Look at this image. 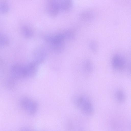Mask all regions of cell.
I'll return each instance as SVG.
<instances>
[{"label":"cell","instance_id":"6da1fadb","mask_svg":"<svg viewBox=\"0 0 131 131\" xmlns=\"http://www.w3.org/2000/svg\"><path fill=\"white\" fill-rule=\"evenodd\" d=\"M74 35L73 31L68 29L54 34L47 35L44 37L53 50L59 52L64 49L66 41L73 39Z\"/></svg>","mask_w":131,"mask_h":131},{"label":"cell","instance_id":"7a4b0ae2","mask_svg":"<svg viewBox=\"0 0 131 131\" xmlns=\"http://www.w3.org/2000/svg\"><path fill=\"white\" fill-rule=\"evenodd\" d=\"M36 71L35 67L31 63L25 65L19 64H14L10 70L13 76L16 78L32 77L35 74Z\"/></svg>","mask_w":131,"mask_h":131},{"label":"cell","instance_id":"3957f363","mask_svg":"<svg viewBox=\"0 0 131 131\" xmlns=\"http://www.w3.org/2000/svg\"><path fill=\"white\" fill-rule=\"evenodd\" d=\"M74 102L77 107L84 114L90 115L93 114V105L90 99L86 96L80 95L75 99Z\"/></svg>","mask_w":131,"mask_h":131},{"label":"cell","instance_id":"277c9868","mask_svg":"<svg viewBox=\"0 0 131 131\" xmlns=\"http://www.w3.org/2000/svg\"><path fill=\"white\" fill-rule=\"evenodd\" d=\"M46 8L48 13L51 16H57L61 12H64L63 0H50L47 2Z\"/></svg>","mask_w":131,"mask_h":131},{"label":"cell","instance_id":"5b68a950","mask_svg":"<svg viewBox=\"0 0 131 131\" xmlns=\"http://www.w3.org/2000/svg\"><path fill=\"white\" fill-rule=\"evenodd\" d=\"M21 108L29 115L33 116L38 110V104L37 102L28 97L22 99L20 102Z\"/></svg>","mask_w":131,"mask_h":131},{"label":"cell","instance_id":"8992f818","mask_svg":"<svg viewBox=\"0 0 131 131\" xmlns=\"http://www.w3.org/2000/svg\"><path fill=\"white\" fill-rule=\"evenodd\" d=\"M111 63L113 68L117 70H123L125 67V62L123 57L119 54H115L112 57Z\"/></svg>","mask_w":131,"mask_h":131},{"label":"cell","instance_id":"52a82bcc","mask_svg":"<svg viewBox=\"0 0 131 131\" xmlns=\"http://www.w3.org/2000/svg\"><path fill=\"white\" fill-rule=\"evenodd\" d=\"M21 33L23 36L26 38H29L33 35V31L32 29L28 26L24 25L21 27Z\"/></svg>","mask_w":131,"mask_h":131},{"label":"cell","instance_id":"ba28073f","mask_svg":"<svg viewBox=\"0 0 131 131\" xmlns=\"http://www.w3.org/2000/svg\"><path fill=\"white\" fill-rule=\"evenodd\" d=\"M83 68L85 72L88 74L91 73L93 71V65L91 60L87 59L84 61L83 64Z\"/></svg>","mask_w":131,"mask_h":131},{"label":"cell","instance_id":"9c48e42d","mask_svg":"<svg viewBox=\"0 0 131 131\" xmlns=\"http://www.w3.org/2000/svg\"><path fill=\"white\" fill-rule=\"evenodd\" d=\"M93 14L89 11H85L82 12L81 14V18L83 20H90L92 18Z\"/></svg>","mask_w":131,"mask_h":131},{"label":"cell","instance_id":"30bf717a","mask_svg":"<svg viewBox=\"0 0 131 131\" xmlns=\"http://www.w3.org/2000/svg\"><path fill=\"white\" fill-rule=\"evenodd\" d=\"M116 97L118 101L120 102H122L124 101L125 96L124 94L121 90H119L117 92Z\"/></svg>","mask_w":131,"mask_h":131},{"label":"cell","instance_id":"8fae6325","mask_svg":"<svg viewBox=\"0 0 131 131\" xmlns=\"http://www.w3.org/2000/svg\"><path fill=\"white\" fill-rule=\"evenodd\" d=\"M89 47L91 50L94 53L96 52L98 49L97 43L94 41H91L89 44Z\"/></svg>","mask_w":131,"mask_h":131},{"label":"cell","instance_id":"7c38bea8","mask_svg":"<svg viewBox=\"0 0 131 131\" xmlns=\"http://www.w3.org/2000/svg\"><path fill=\"white\" fill-rule=\"evenodd\" d=\"M0 9L2 13L7 12L9 10V7L8 4L5 2H2L1 3Z\"/></svg>","mask_w":131,"mask_h":131},{"label":"cell","instance_id":"4fadbf2b","mask_svg":"<svg viewBox=\"0 0 131 131\" xmlns=\"http://www.w3.org/2000/svg\"><path fill=\"white\" fill-rule=\"evenodd\" d=\"M0 45L2 46L8 44L9 42V40L6 36L2 35L0 37Z\"/></svg>","mask_w":131,"mask_h":131},{"label":"cell","instance_id":"5bb4252c","mask_svg":"<svg viewBox=\"0 0 131 131\" xmlns=\"http://www.w3.org/2000/svg\"><path fill=\"white\" fill-rule=\"evenodd\" d=\"M20 131H31L30 129L28 128L24 127L22 128Z\"/></svg>","mask_w":131,"mask_h":131}]
</instances>
